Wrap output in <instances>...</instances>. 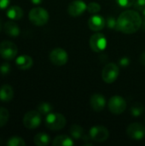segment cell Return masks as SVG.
I'll return each instance as SVG.
<instances>
[{
    "instance_id": "30bf717a",
    "label": "cell",
    "mask_w": 145,
    "mask_h": 146,
    "mask_svg": "<svg viewBox=\"0 0 145 146\" xmlns=\"http://www.w3.org/2000/svg\"><path fill=\"white\" fill-rule=\"evenodd\" d=\"M50 62L56 66H63L68 62V55L67 51L62 48L53 49L50 53Z\"/></svg>"
},
{
    "instance_id": "44dd1931",
    "label": "cell",
    "mask_w": 145,
    "mask_h": 146,
    "mask_svg": "<svg viewBox=\"0 0 145 146\" xmlns=\"http://www.w3.org/2000/svg\"><path fill=\"white\" fill-rule=\"evenodd\" d=\"M69 132H70V134L73 137V139H76V140L81 139L83 138L84 134H85L83 127L81 126H79V125H77V124L72 125L70 127Z\"/></svg>"
},
{
    "instance_id": "5b68a950",
    "label": "cell",
    "mask_w": 145,
    "mask_h": 146,
    "mask_svg": "<svg viewBox=\"0 0 145 146\" xmlns=\"http://www.w3.org/2000/svg\"><path fill=\"white\" fill-rule=\"evenodd\" d=\"M119 76V67L114 63L110 62L104 66L102 72L103 80L107 84H111L115 82Z\"/></svg>"
},
{
    "instance_id": "83f0119b",
    "label": "cell",
    "mask_w": 145,
    "mask_h": 146,
    "mask_svg": "<svg viewBox=\"0 0 145 146\" xmlns=\"http://www.w3.org/2000/svg\"><path fill=\"white\" fill-rule=\"evenodd\" d=\"M117 3L123 8H129L132 6L135 3V0H116Z\"/></svg>"
},
{
    "instance_id": "7a4b0ae2",
    "label": "cell",
    "mask_w": 145,
    "mask_h": 146,
    "mask_svg": "<svg viewBox=\"0 0 145 146\" xmlns=\"http://www.w3.org/2000/svg\"><path fill=\"white\" fill-rule=\"evenodd\" d=\"M67 120L65 116L60 113H50L45 118V126L52 131H59L66 126Z\"/></svg>"
},
{
    "instance_id": "ba28073f",
    "label": "cell",
    "mask_w": 145,
    "mask_h": 146,
    "mask_svg": "<svg viewBox=\"0 0 145 146\" xmlns=\"http://www.w3.org/2000/svg\"><path fill=\"white\" fill-rule=\"evenodd\" d=\"M89 135L92 141L102 143L109 139V132L103 126H94L90 129Z\"/></svg>"
},
{
    "instance_id": "4dcf8cb0",
    "label": "cell",
    "mask_w": 145,
    "mask_h": 146,
    "mask_svg": "<svg viewBox=\"0 0 145 146\" xmlns=\"http://www.w3.org/2000/svg\"><path fill=\"white\" fill-rule=\"evenodd\" d=\"M119 64L121 67H123V68H126L127 66H129L130 64V59L127 57V56H123L120 59L119 61Z\"/></svg>"
},
{
    "instance_id": "8992f818",
    "label": "cell",
    "mask_w": 145,
    "mask_h": 146,
    "mask_svg": "<svg viewBox=\"0 0 145 146\" xmlns=\"http://www.w3.org/2000/svg\"><path fill=\"white\" fill-rule=\"evenodd\" d=\"M41 114L38 110L28 111L23 117V125L28 129H35L41 124Z\"/></svg>"
},
{
    "instance_id": "8fae6325",
    "label": "cell",
    "mask_w": 145,
    "mask_h": 146,
    "mask_svg": "<svg viewBox=\"0 0 145 146\" xmlns=\"http://www.w3.org/2000/svg\"><path fill=\"white\" fill-rule=\"evenodd\" d=\"M126 133L133 140H142L145 137V127L138 122L132 123L128 126Z\"/></svg>"
},
{
    "instance_id": "3957f363",
    "label": "cell",
    "mask_w": 145,
    "mask_h": 146,
    "mask_svg": "<svg viewBox=\"0 0 145 146\" xmlns=\"http://www.w3.org/2000/svg\"><path fill=\"white\" fill-rule=\"evenodd\" d=\"M28 18L32 24L40 27L45 25L48 22L50 15L46 9H44V8L37 7L30 10Z\"/></svg>"
},
{
    "instance_id": "9a60e30c",
    "label": "cell",
    "mask_w": 145,
    "mask_h": 146,
    "mask_svg": "<svg viewBox=\"0 0 145 146\" xmlns=\"http://www.w3.org/2000/svg\"><path fill=\"white\" fill-rule=\"evenodd\" d=\"M15 64L19 69L26 70V69H29L32 66L33 61L31 56L27 55H21V56H19L15 59Z\"/></svg>"
},
{
    "instance_id": "836d02e7",
    "label": "cell",
    "mask_w": 145,
    "mask_h": 146,
    "mask_svg": "<svg viewBox=\"0 0 145 146\" xmlns=\"http://www.w3.org/2000/svg\"><path fill=\"white\" fill-rule=\"evenodd\" d=\"M31 2L33 4H40L43 2V0H31Z\"/></svg>"
},
{
    "instance_id": "7c38bea8",
    "label": "cell",
    "mask_w": 145,
    "mask_h": 146,
    "mask_svg": "<svg viewBox=\"0 0 145 146\" xmlns=\"http://www.w3.org/2000/svg\"><path fill=\"white\" fill-rule=\"evenodd\" d=\"M87 5L82 0H74L68 5V13L73 17H78L86 10Z\"/></svg>"
},
{
    "instance_id": "4316f807",
    "label": "cell",
    "mask_w": 145,
    "mask_h": 146,
    "mask_svg": "<svg viewBox=\"0 0 145 146\" xmlns=\"http://www.w3.org/2000/svg\"><path fill=\"white\" fill-rule=\"evenodd\" d=\"M106 25L110 29H115L117 28V21L113 16H109L106 20Z\"/></svg>"
},
{
    "instance_id": "f1b7e54d",
    "label": "cell",
    "mask_w": 145,
    "mask_h": 146,
    "mask_svg": "<svg viewBox=\"0 0 145 146\" xmlns=\"http://www.w3.org/2000/svg\"><path fill=\"white\" fill-rule=\"evenodd\" d=\"M133 7L137 10L143 11L145 9V0H135Z\"/></svg>"
},
{
    "instance_id": "52a82bcc",
    "label": "cell",
    "mask_w": 145,
    "mask_h": 146,
    "mask_svg": "<svg viewBox=\"0 0 145 146\" xmlns=\"http://www.w3.org/2000/svg\"><path fill=\"white\" fill-rule=\"evenodd\" d=\"M109 110L115 115L122 114L126 109V102L121 96H113L108 104Z\"/></svg>"
},
{
    "instance_id": "484cf974",
    "label": "cell",
    "mask_w": 145,
    "mask_h": 146,
    "mask_svg": "<svg viewBox=\"0 0 145 146\" xmlns=\"http://www.w3.org/2000/svg\"><path fill=\"white\" fill-rule=\"evenodd\" d=\"M86 10L91 14H96L101 10V6L99 3H97L96 2H91L87 5Z\"/></svg>"
},
{
    "instance_id": "d4e9b609",
    "label": "cell",
    "mask_w": 145,
    "mask_h": 146,
    "mask_svg": "<svg viewBox=\"0 0 145 146\" xmlns=\"http://www.w3.org/2000/svg\"><path fill=\"white\" fill-rule=\"evenodd\" d=\"M9 113L6 108H0V127H3L9 121Z\"/></svg>"
},
{
    "instance_id": "e0dca14e",
    "label": "cell",
    "mask_w": 145,
    "mask_h": 146,
    "mask_svg": "<svg viewBox=\"0 0 145 146\" xmlns=\"http://www.w3.org/2000/svg\"><path fill=\"white\" fill-rule=\"evenodd\" d=\"M4 32L9 37L15 38V37H17L20 34L21 31H20L19 26L15 22L12 21V20H11L9 21H7L4 24Z\"/></svg>"
},
{
    "instance_id": "f546056e",
    "label": "cell",
    "mask_w": 145,
    "mask_h": 146,
    "mask_svg": "<svg viewBox=\"0 0 145 146\" xmlns=\"http://www.w3.org/2000/svg\"><path fill=\"white\" fill-rule=\"evenodd\" d=\"M10 71V65L8 62H4L2 63V65L0 66V73L3 75H6L9 73Z\"/></svg>"
},
{
    "instance_id": "9c48e42d",
    "label": "cell",
    "mask_w": 145,
    "mask_h": 146,
    "mask_svg": "<svg viewBox=\"0 0 145 146\" xmlns=\"http://www.w3.org/2000/svg\"><path fill=\"white\" fill-rule=\"evenodd\" d=\"M91 49L95 52H100L105 50L107 46V39L104 34L101 33H97L93 34L89 40Z\"/></svg>"
},
{
    "instance_id": "6da1fadb",
    "label": "cell",
    "mask_w": 145,
    "mask_h": 146,
    "mask_svg": "<svg viewBox=\"0 0 145 146\" xmlns=\"http://www.w3.org/2000/svg\"><path fill=\"white\" fill-rule=\"evenodd\" d=\"M143 20L136 10H126L122 12L117 19V30L126 33L132 34L136 33L142 27Z\"/></svg>"
},
{
    "instance_id": "d6a6232c",
    "label": "cell",
    "mask_w": 145,
    "mask_h": 146,
    "mask_svg": "<svg viewBox=\"0 0 145 146\" xmlns=\"http://www.w3.org/2000/svg\"><path fill=\"white\" fill-rule=\"evenodd\" d=\"M139 62L142 65L145 66V51H144L141 55H140V57H139Z\"/></svg>"
},
{
    "instance_id": "2e32d148",
    "label": "cell",
    "mask_w": 145,
    "mask_h": 146,
    "mask_svg": "<svg viewBox=\"0 0 145 146\" xmlns=\"http://www.w3.org/2000/svg\"><path fill=\"white\" fill-rule=\"evenodd\" d=\"M14 90L9 85H3L0 88V100L2 102H9L13 99Z\"/></svg>"
},
{
    "instance_id": "277c9868",
    "label": "cell",
    "mask_w": 145,
    "mask_h": 146,
    "mask_svg": "<svg viewBox=\"0 0 145 146\" xmlns=\"http://www.w3.org/2000/svg\"><path fill=\"white\" fill-rule=\"evenodd\" d=\"M18 52L17 46L11 41L4 40L0 43V56L5 60H13Z\"/></svg>"
},
{
    "instance_id": "e575fe53",
    "label": "cell",
    "mask_w": 145,
    "mask_h": 146,
    "mask_svg": "<svg viewBox=\"0 0 145 146\" xmlns=\"http://www.w3.org/2000/svg\"><path fill=\"white\" fill-rule=\"evenodd\" d=\"M143 15H144V21H143V24H142V27L144 28V30H145V9L143 10Z\"/></svg>"
},
{
    "instance_id": "7402d4cb",
    "label": "cell",
    "mask_w": 145,
    "mask_h": 146,
    "mask_svg": "<svg viewBox=\"0 0 145 146\" xmlns=\"http://www.w3.org/2000/svg\"><path fill=\"white\" fill-rule=\"evenodd\" d=\"M144 105H143L142 104H140V103H136V104H132V106L131 109H130L131 114H132L133 116H135V117L140 116V115L144 113Z\"/></svg>"
},
{
    "instance_id": "4fadbf2b",
    "label": "cell",
    "mask_w": 145,
    "mask_h": 146,
    "mask_svg": "<svg viewBox=\"0 0 145 146\" xmlns=\"http://www.w3.org/2000/svg\"><path fill=\"white\" fill-rule=\"evenodd\" d=\"M90 104L94 111L101 112L106 105V100L104 96L97 93L93 94L90 98Z\"/></svg>"
},
{
    "instance_id": "d590c367",
    "label": "cell",
    "mask_w": 145,
    "mask_h": 146,
    "mask_svg": "<svg viewBox=\"0 0 145 146\" xmlns=\"http://www.w3.org/2000/svg\"><path fill=\"white\" fill-rule=\"evenodd\" d=\"M1 27H2V24H1V21H0V30H1Z\"/></svg>"
},
{
    "instance_id": "5bb4252c",
    "label": "cell",
    "mask_w": 145,
    "mask_h": 146,
    "mask_svg": "<svg viewBox=\"0 0 145 146\" xmlns=\"http://www.w3.org/2000/svg\"><path fill=\"white\" fill-rule=\"evenodd\" d=\"M105 20L103 16L99 15H94L91 16L88 20V26L89 27L95 32L101 31L105 26Z\"/></svg>"
},
{
    "instance_id": "1f68e13d",
    "label": "cell",
    "mask_w": 145,
    "mask_h": 146,
    "mask_svg": "<svg viewBox=\"0 0 145 146\" xmlns=\"http://www.w3.org/2000/svg\"><path fill=\"white\" fill-rule=\"evenodd\" d=\"M10 0H0V9H5L9 5Z\"/></svg>"
},
{
    "instance_id": "603a6c76",
    "label": "cell",
    "mask_w": 145,
    "mask_h": 146,
    "mask_svg": "<svg viewBox=\"0 0 145 146\" xmlns=\"http://www.w3.org/2000/svg\"><path fill=\"white\" fill-rule=\"evenodd\" d=\"M52 110H53V108H52L51 104L49 103H41L38 106V111L41 115H47L48 114L51 113Z\"/></svg>"
},
{
    "instance_id": "d6986e66",
    "label": "cell",
    "mask_w": 145,
    "mask_h": 146,
    "mask_svg": "<svg viewBox=\"0 0 145 146\" xmlns=\"http://www.w3.org/2000/svg\"><path fill=\"white\" fill-rule=\"evenodd\" d=\"M53 146H73L74 145L73 140L67 136V135H59L56 136L53 141H52Z\"/></svg>"
},
{
    "instance_id": "ffe728a7",
    "label": "cell",
    "mask_w": 145,
    "mask_h": 146,
    "mask_svg": "<svg viewBox=\"0 0 145 146\" xmlns=\"http://www.w3.org/2000/svg\"><path fill=\"white\" fill-rule=\"evenodd\" d=\"M50 138L45 133H38L34 136L33 142L38 146H46L50 144Z\"/></svg>"
},
{
    "instance_id": "cb8c5ba5",
    "label": "cell",
    "mask_w": 145,
    "mask_h": 146,
    "mask_svg": "<svg viewBox=\"0 0 145 146\" xmlns=\"http://www.w3.org/2000/svg\"><path fill=\"white\" fill-rule=\"evenodd\" d=\"M7 145L8 146H25L26 143L23 140L22 138L21 137H17V136H14L11 137L8 139L7 141Z\"/></svg>"
},
{
    "instance_id": "ac0fdd59",
    "label": "cell",
    "mask_w": 145,
    "mask_h": 146,
    "mask_svg": "<svg viewBox=\"0 0 145 146\" xmlns=\"http://www.w3.org/2000/svg\"><path fill=\"white\" fill-rule=\"evenodd\" d=\"M6 15L12 21H17L22 18L23 16V10L21 7L14 5L9 7L6 11Z\"/></svg>"
}]
</instances>
